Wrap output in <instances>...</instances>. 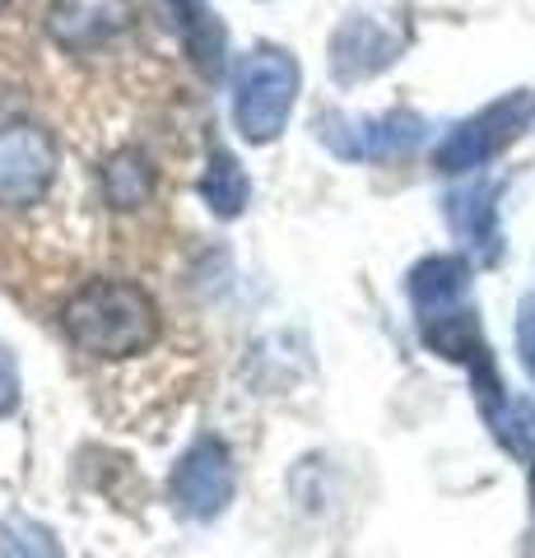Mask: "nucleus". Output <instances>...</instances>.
I'll use <instances>...</instances> for the list:
<instances>
[{"label":"nucleus","instance_id":"39448f33","mask_svg":"<svg viewBox=\"0 0 535 558\" xmlns=\"http://www.w3.org/2000/svg\"><path fill=\"white\" fill-rule=\"evenodd\" d=\"M428 131V121L420 112H382V117H344V112H326L317 117V140L336 159L350 163H391L420 149V140Z\"/></svg>","mask_w":535,"mask_h":558},{"label":"nucleus","instance_id":"f3484780","mask_svg":"<svg viewBox=\"0 0 535 558\" xmlns=\"http://www.w3.org/2000/svg\"><path fill=\"white\" fill-rule=\"evenodd\" d=\"M14 405H20V387H14L10 373H0V414H10Z\"/></svg>","mask_w":535,"mask_h":558},{"label":"nucleus","instance_id":"9b49d317","mask_svg":"<svg viewBox=\"0 0 535 558\" xmlns=\"http://www.w3.org/2000/svg\"><path fill=\"white\" fill-rule=\"evenodd\" d=\"M420 340L434 349L438 359H452L465 363V368H479L489 359V344L479 336V317L471 307H452V312H438V317H420Z\"/></svg>","mask_w":535,"mask_h":558},{"label":"nucleus","instance_id":"ddd939ff","mask_svg":"<svg viewBox=\"0 0 535 558\" xmlns=\"http://www.w3.org/2000/svg\"><path fill=\"white\" fill-rule=\"evenodd\" d=\"M200 196L219 219H238L252 201V182H247L243 163L223 145H210V159H205V172H200Z\"/></svg>","mask_w":535,"mask_h":558},{"label":"nucleus","instance_id":"dca6fc26","mask_svg":"<svg viewBox=\"0 0 535 558\" xmlns=\"http://www.w3.org/2000/svg\"><path fill=\"white\" fill-rule=\"evenodd\" d=\"M516 349H522V363L535 381V303H522V322H516Z\"/></svg>","mask_w":535,"mask_h":558},{"label":"nucleus","instance_id":"423d86ee","mask_svg":"<svg viewBox=\"0 0 535 558\" xmlns=\"http://www.w3.org/2000/svg\"><path fill=\"white\" fill-rule=\"evenodd\" d=\"M233 488H238L233 457L219 438H196L178 457L172 480H168L172 508H178L182 517H192V521H215L233 502Z\"/></svg>","mask_w":535,"mask_h":558},{"label":"nucleus","instance_id":"6e6552de","mask_svg":"<svg viewBox=\"0 0 535 558\" xmlns=\"http://www.w3.org/2000/svg\"><path fill=\"white\" fill-rule=\"evenodd\" d=\"M405 51V33L391 28L377 14H350L336 38H331V75L340 84H358L382 75L387 65H396V57Z\"/></svg>","mask_w":535,"mask_h":558},{"label":"nucleus","instance_id":"1a4fd4ad","mask_svg":"<svg viewBox=\"0 0 535 558\" xmlns=\"http://www.w3.org/2000/svg\"><path fill=\"white\" fill-rule=\"evenodd\" d=\"M498 191H503V182H471L442 201V215L452 223V233L475 252V260H485V266H494L498 252H503V233H498Z\"/></svg>","mask_w":535,"mask_h":558},{"label":"nucleus","instance_id":"20e7f679","mask_svg":"<svg viewBox=\"0 0 535 558\" xmlns=\"http://www.w3.org/2000/svg\"><path fill=\"white\" fill-rule=\"evenodd\" d=\"M535 126V89H512L503 98H494L489 108H479L475 117L457 121L442 135V145L434 149L438 172H475L489 159H498L508 145H516Z\"/></svg>","mask_w":535,"mask_h":558},{"label":"nucleus","instance_id":"2eb2a0df","mask_svg":"<svg viewBox=\"0 0 535 558\" xmlns=\"http://www.w3.org/2000/svg\"><path fill=\"white\" fill-rule=\"evenodd\" d=\"M33 24H42V10L33 0H0V28H20L33 38Z\"/></svg>","mask_w":535,"mask_h":558},{"label":"nucleus","instance_id":"7ed1b4c3","mask_svg":"<svg viewBox=\"0 0 535 558\" xmlns=\"http://www.w3.org/2000/svg\"><path fill=\"white\" fill-rule=\"evenodd\" d=\"M299 61L289 57L284 47H252L243 61H238L233 75V121L243 131L247 145H270L275 135L284 131V121L293 112V98H299Z\"/></svg>","mask_w":535,"mask_h":558},{"label":"nucleus","instance_id":"9d476101","mask_svg":"<svg viewBox=\"0 0 535 558\" xmlns=\"http://www.w3.org/2000/svg\"><path fill=\"white\" fill-rule=\"evenodd\" d=\"M465 289H471V266L465 256H424L420 266L405 275V293L420 317H438V312H452L465 303Z\"/></svg>","mask_w":535,"mask_h":558},{"label":"nucleus","instance_id":"0eeeda50","mask_svg":"<svg viewBox=\"0 0 535 558\" xmlns=\"http://www.w3.org/2000/svg\"><path fill=\"white\" fill-rule=\"evenodd\" d=\"M163 168L141 140H112L98 159V201L112 215H145L159 205Z\"/></svg>","mask_w":535,"mask_h":558},{"label":"nucleus","instance_id":"f03ea898","mask_svg":"<svg viewBox=\"0 0 535 558\" xmlns=\"http://www.w3.org/2000/svg\"><path fill=\"white\" fill-rule=\"evenodd\" d=\"M61 330L75 354L98 363H126L149 354L163 336V312L135 279H84L61 303Z\"/></svg>","mask_w":535,"mask_h":558},{"label":"nucleus","instance_id":"f257e3e1","mask_svg":"<svg viewBox=\"0 0 535 558\" xmlns=\"http://www.w3.org/2000/svg\"><path fill=\"white\" fill-rule=\"evenodd\" d=\"M94 215L71 186L57 131L33 117L0 121V242H89Z\"/></svg>","mask_w":535,"mask_h":558},{"label":"nucleus","instance_id":"4468645a","mask_svg":"<svg viewBox=\"0 0 535 558\" xmlns=\"http://www.w3.org/2000/svg\"><path fill=\"white\" fill-rule=\"evenodd\" d=\"M0 558H61L51 531L33 526V521H0Z\"/></svg>","mask_w":535,"mask_h":558},{"label":"nucleus","instance_id":"f8f14e48","mask_svg":"<svg viewBox=\"0 0 535 558\" xmlns=\"http://www.w3.org/2000/svg\"><path fill=\"white\" fill-rule=\"evenodd\" d=\"M159 5L172 20V28H178L182 51L192 57V65L205 80H219L223 75V28H219V20H210L196 0H159Z\"/></svg>","mask_w":535,"mask_h":558}]
</instances>
